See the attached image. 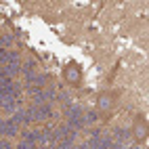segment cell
<instances>
[{"label":"cell","mask_w":149,"mask_h":149,"mask_svg":"<svg viewBox=\"0 0 149 149\" xmlns=\"http://www.w3.org/2000/svg\"><path fill=\"white\" fill-rule=\"evenodd\" d=\"M116 97H118V95H113V93H105V95H101V99H99L97 107L101 109V111H107V109H111V107L116 105Z\"/></svg>","instance_id":"3957f363"},{"label":"cell","mask_w":149,"mask_h":149,"mask_svg":"<svg viewBox=\"0 0 149 149\" xmlns=\"http://www.w3.org/2000/svg\"><path fill=\"white\" fill-rule=\"evenodd\" d=\"M132 136H134L136 143H143L145 139L149 136V122L145 120L143 116H139L134 120V124H132Z\"/></svg>","instance_id":"6da1fadb"},{"label":"cell","mask_w":149,"mask_h":149,"mask_svg":"<svg viewBox=\"0 0 149 149\" xmlns=\"http://www.w3.org/2000/svg\"><path fill=\"white\" fill-rule=\"evenodd\" d=\"M63 78H65L67 84L78 86V84L82 82V72H80V67H78V65H67L63 69Z\"/></svg>","instance_id":"7a4b0ae2"}]
</instances>
